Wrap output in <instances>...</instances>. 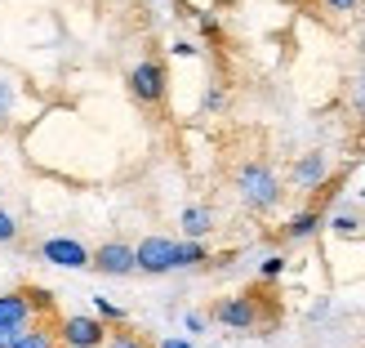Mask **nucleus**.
<instances>
[{"instance_id": "nucleus-1", "label": "nucleus", "mask_w": 365, "mask_h": 348, "mask_svg": "<svg viewBox=\"0 0 365 348\" xmlns=\"http://www.w3.org/2000/svg\"><path fill=\"white\" fill-rule=\"evenodd\" d=\"M236 188H241L250 210H272L281 201V179L272 174L263 161H250V166L236 170Z\"/></svg>"}, {"instance_id": "nucleus-2", "label": "nucleus", "mask_w": 365, "mask_h": 348, "mask_svg": "<svg viewBox=\"0 0 365 348\" xmlns=\"http://www.w3.org/2000/svg\"><path fill=\"white\" fill-rule=\"evenodd\" d=\"M58 344H67V348H103L107 344V326L98 317H89V313H71L58 326Z\"/></svg>"}, {"instance_id": "nucleus-3", "label": "nucleus", "mask_w": 365, "mask_h": 348, "mask_svg": "<svg viewBox=\"0 0 365 348\" xmlns=\"http://www.w3.org/2000/svg\"><path fill=\"white\" fill-rule=\"evenodd\" d=\"M174 237H143V242L134 246V268L138 272H152V277H160V272H174Z\"/></svg>"}, {"instance_id": "nucleus-4", "label": "nucleus", "mask_w": 365, "mask_h": 348, "mask_svg": "<svg viewBox=\"0 0 365 348\" xmlns=\"http://www.w3.org/2000/svg\"><path fill=\"white\" fill-rule=\"evenodd\" d=\"M89 268H98L103 277H130L134 268V246L125 242H103L98 250H89Z\"/></svg>"}, {"instance_id": "nucleus-5", "label": "nucleus", "mask_w": 365, "mask_h": 348, "mask_svg": "<svg viewBox=\"0 0 365 348\" xmlns=\"http://www.w3.org/2000/svg\"><path fill=\"white\" fill-rule=\"evenodd\" d=\"M214 322L227 326V331H250L254 322H259V304L250 295H232V299H218L214 304Z\"/></svg>"}, {"instance_id": "nucleus-6", "label": "nucleus", "mask_w": 365, "mask_h": 348, "mask_svg": "<svg viewBox=\"0 0 365 348\" xmlns=\"http://www.w3.org/2000/svg\"><path fill=\"white\" fill-rule=\"evenodd\" d=\"M130 94L138 103H160L165 99V67L160 63H138L130 71Z\"/></svg>"}, {"instance_id": "nucleus-7", "label": "nucleus", "mask_w": 365, "mask_h": 348, "mask_svg": "<svg viewBox=\"0 0 365 348\" xmlns=\"http://www.w3.org/2000/svg\"><path fill=\"white\" fill-rule=\"evenodd\" d=\"M31 299H27V290H5L0 295V331H27L31 326Z\"/></svg>"}, {"instance_id": "nucleus-8", "label": "nucleus", "mask_w": 365, "mask_h": 348, "mask_svg": "<svg viewBox=\"0 0 365 348\" xmlns=\"http://www.w3.org/2000/svg\"><path fill=\"white\" fill-rule=\"evenodd\" d=\"M41 254L49 264H58V268H89V250L76 242V237H49L41 246Z\"/></svg>"}, {"instance_id": "nucleus-9", "label": "nucleus", "mask_w": 365, "mask_h": 348, "mask_svg": "<svg viewBox=\"0 0 365 348\" xmlns=\"http://www.w3.org/2000/svg\"><path fill=\"white\" fill-rule=\"evenodd\" d=\"M325 174H330V161H325L321 152H307V156L294 161V183L299 188H321Z\"/></svg>"}, {"instance_id": "nucleus-10", "label": "nucleus", "mask_w": 365, "mask_h": 348, "mask_svg": "<svg viewBox=\"0 0 365 348\" xmlns=\"http://www.w3.org/2000/svg\"><path fill=\"white\" fill-rule=\"evenodd\" d=\"M214 228V210L210 206H187L182 210V232H187V242H200Z\"/></svg>"}, {"instance_id": "nucleus-11", "label": "nucleus", "mask_w": 365, "mask_h": 348, "mask_svg": "<svg viewBox=\"0 0 365 348\" xmlns=\"http://www.w3.org/2000/svg\"><path fill=\"white\" fill-rule=\"evenodd\" d=\"M14 348H63V344H58V331H49V326H27Z\"/></svg>"}, {"instance_id": "nucleus-12", "label": "nucleus", "mask_w": 365, "mask_h": 348, "mask_svg": "<svg viewBox=\"0 0 365 348\" xmlns=\"http://www.w3.org/2000/svg\"><path fill=\"white\" fill-rule=\"evenodd\" d=\"M317 228H321V214H317V210H303V214H294V219H289L285 237H289V242H307V237H312Z\"/></svg>"}, {"instance_id": "nucleus-13", "label": "nucleus", "mask_w": 365, "mask_h": 348, "mask_svg": "<svg viewBox=\"0 0 365 348\" xmlns=\"http://www.w3.org/2000/svg\"><path fill=\"white\" fill-rule=\"evenodd\" d=\"M210 259V250L200 246V242H178L174 246V268H196V264H205Z\"/></svg>"}, {"instance_id": "nucleus-14", "label": "nucleus", "mask_w": 365, "mask_h": 348, "mask_svg": "<svg viewBox=\"0 0 365 348\" xmlns=\"http://www.w3.org/2000/svg\"><path fill=\"white\" fill-rule=\"evenodd\" d=\"M330 228H334V232H339V237H356V232H361V228H365V219H361V214H356V210H339V214H334V219H330Z\"/></svg>"}, {"instance_id": "nucleus-15", "label": "nucleus", "mask_w": 365, "mask_h": 348, "mask_svg": "<svg viewBox=\"0 0 365 348\" xmlns=\"http://www.w3.org/2000/svg\"><path fill=\"white\" fill-rule=\"evenodd\" d=\"M94 317H98L103 326H107V322H125V308H120V304H112V299H103V295H98V299H94Z\"/></svg>"}, {"instance_id": "nucleus-16", "label": "nucleus", "mask_w": 365, "mask_h": 348, "mask_svg": "<svg viewBox=\"0 0 365 348\" xmlns=\"http://www.w3.org/2000/svg\"><path fill=\"white\" fill-rule=\"evenodd\" d=\"M281 272H285V254H267V259L259 264V277H263V282H277Z\"/></svg>"}, {"instance_id": "nucleus-17", "label": "nucleus", "mask_w": 365, "mask_h": 348, "mask_svg": "<svg viewBox=\"0 0 365 348\" xmlns=\"http://www.w3.org/2000/svg\"><path fill=\"white\" fill-rule=\"evenodd\" d=\"M103 348H148L138 335H130V331H116V335H107V344Z\"/></svg>"}, {"instance_id": "nucleus-18", "label": "nucleus", "mask_w": 365, "mask_h": 348, "mask_svg": "<svg viewBox=\"0 0 365 348\" xmlns=\"http://www.w3.org/2000/svg\"><path fill=\"white\" fill-rule=\"evenodd\" d=\"M9 107H14V89H9L5 81H0V125L9 121Z\"/></svg>"}, {"instance_id": "nucleus-19", "label": "nucleus", "mask_w": 365, "mask_h": 348, "mask_svg": "<svg viewBox=\"0 0 365 348\" xmlns=\"http://www.w3.org/2000/svg\"><path fill=\"white\" fill-rule=\"evenodd\" d=\"M18 237V224H14V214H5L0 210V242H14Z\"/></svg>"}, {"instance_id": "nucleus-20", "label": "nucleus", "mask_w": 365, "mask_h": 348, "mask_svg": "<svg viewBox=\"0 0 365 348\" xmlns=\"http://www.w3.org/2000/svg\"><path fill=\"white\" fill-rule=\"evenodd\" d=\"M321 5L330 9V14H352V9L361 5V0H321Z\"/></svg>"}, {"instance_id": "nucleus-21", "label": "nucleus", "mask_w": 365, "mask_h": 348, "mask_svg": "<svg viewBox=\"0 0 365 348\" xmlns=\"http://www.w3.org/2000/svg\"><path fill=\"white\" fill-rule=\"evenodd\" d=\"M182 322H187V331H192V335H200V331H205V313H187Z\"/></svg>"}, {"instance_id": "nucleus-22", "label": "nucleus", "mask_w": 365, "mask_h": 348, "mask_svg": "<svg viewBox=\"0 0 365 348\" xmlns=\"http://www.w3.org/2000/svg\"><path fill=\"white\" fill-rule=\"evenodd\" d=\"M156 348H192V344H187V339H182V335H170V339H160Z\"/></svg>"}, {"instance_id": "nucleus-23", "label": "nucleus", "mask_w": 365, "mask_h": 348, "mask_svg": "<svg viewBox=\"0 0 365 348\" xmlns=\"http://www.w3.org/2000/svg\"><path fill=\"white\" fill-rule=\"evenodd\" d=\"M200 31H205L210 41H218V23H214V18H200Z\"/></svg>"}, {"instance_id": "nucleus-24", "label": "nucleus", "mask_w": 365, "mask_h": 348, "mask_svg": "<svg viewBox=\"0 0 365 348\" xmlns=\"http://www.w3.org/2000/svg\"><path fill=\"white\" fill-rule=\"evenodd\" d=\"M174 54H178V59H192L196 45H192V41H178V45H174Z\"/></svg>"}, {"instance_id": "nucleus-25", "label": "nucleus", "mask_w": 365, "mask_h": 348, "mask_svg": "<svg viewBox=\"0 0 365 348\" xmlns=\"http://www.w3.org/2000/svg\"><path fill=\"white\" fill-rule=\"evenodd\" d=\"M18 335H23V331H0V348H14V344H18Z\"/></svg>"}, {"instance_id": "nucleus-26", "label": "nucleus", "mask_w": 365, "mask_h": 348, "mask_svg": "<svg viewBox=\"0 0 365 348\" xmlns=\"http://www.w3.org/2000/svg\"><path fill=\"white\" fill-rule=\"evenodd\" d=\"M361 103H365V71H361Z\"/></svg>"}, {"instance_id": "nucleus-27", "label": "nucleus", "mask_w": 365, "mask_h": 348, "mask_svg": "<svg viewBox=\"0 0 365 348\" xmlns=\"http://www.w3.org/2000/svg\"><path fill=\"white\" fill-rule=\"evenodd\" d=\"M361 54H365V31H361Z\"/></svg>"}, {"instance_id": "nucleus-28", "label": "nucleus", "mask_w": 365, "mask_h": 348, "mask_svg": "<svg viewBox=\"0 0 365 348\" xmlns=\"http://www.w3.org/2000/svg\"><path fill=\"white\" fill-rule=\"evenodd\" d=\"M361 197H365V188H361Z\"/></svg>"}]
</instances>
